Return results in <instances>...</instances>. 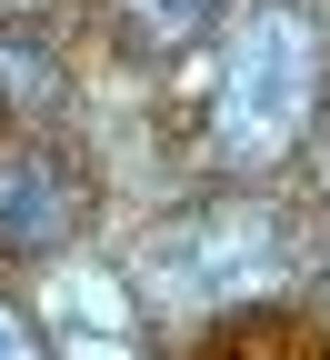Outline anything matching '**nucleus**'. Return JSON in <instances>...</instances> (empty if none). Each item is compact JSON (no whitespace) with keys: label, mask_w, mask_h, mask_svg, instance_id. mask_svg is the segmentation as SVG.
Segmentation results:
<instances>
[{"label":"nucleus","mask_w":330,"mask_h":360,"mask_svg":"<svg viewBox=\"0 0 330 360\" xmlns=\"http://www.w3.org/2000/svg\"><path fill=\"white\" fill-rule=\"evenodd\" d=\"M130 20L160 40V51H180V40H201L210 20H220V0H130Z\"/></svg>","instance_id":"5"},{"label":"nucleus","mask_w":330,"mask_h":360,"mask_svg":"<svg viewBox=\"0 0 330 360\" xmlns=\"http://www.w3.org/2000/svg\"><path fill=\"white\" fill-rule=\"evenodd\" d=\"M80 231V170L40 141L0 150V250H61Z\"/></svg>","instance_id":"3"},{"label":"nucleus","mask_w":330,"mask_h":360,"mask_svg":"<svg viewBox=\"0 0 330 360\" xmlns=\"http://www.w3.org/2000/svg\"><path fill=\"white\" fill-rule=\"evenodd\" d=\"M210 360H330V340H310L300 321H250V330H230Z\"/></svg>","instance_id":"4"},{"label":"nucleus","mask_w":330,"mask_h":360,"mask_svg":"<svg viewBox=\"0 0 330 360\" xmlns=\"http://www.w3.org/2000/svg\"><path fill=\"white\" fill-rule=\"evenodd\" d=\"M0 11H20V20H51V11H61V0H0Z\"/></svg>","instance_id":"7"},{"label":"nucleus","mask_w":330,"mask_h":360,"mask_svg":"<svg viewBox=\"0 0 330 360\" xmlns=\"http://www.w3.org/2000/svg\"><path fill=\"white\" fill-rule=\"evenodd\" d=\"M0 360H40V340H30V321H20L11 300H0Z\"/></svg>","instance_id":"6"},{"label":"nucleus","mask_w":330,"mask_h":360,"mask_svg":"<svg viewBox=\"0 0 330 360\" xmlns=\"http://www.w3.org/2000/svg\"><path fill=\"white\" fill-rule=\"evenodd\" d=\"M330 80V20L300 11V0H270L230 30L220 60V101H210V160L220 170H270L280 150L310 130Z\"/></svg>","instance_id":"1"},{"label":"nucleus","mask_w":330,"mask_h":360,"mask_svg":"<svg viewBox=\"0 0 330 360\" xmlns=\"http://www.w3.org/2000/svg\"><path fill=\"white\" fill-rule=\"evenodd\" d=\"M170 290L191 300H250L291 270V240H280V210H191L180 240L160 250Z\"/></svg>","instance_id":"2"}]
</instances>
